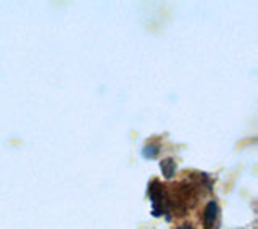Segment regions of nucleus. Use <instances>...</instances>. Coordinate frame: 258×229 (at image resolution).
Returning a JSON list of instances; mask_svg holds the SVG:
<instances>
[{"instance_id": "4", "label": "nucleus", "mask_w": 258, "mask_h": 229, "mask_svg": "<svg viewBox=\"0 0 258 229\" xmlns=\"http://www.w3.org/2000/svg\"><path fill=\"white\" fill-rule=\"evenodd\" d=\"M179 229H194L192 226H179Z\"/></svg>"}, {"instance_id": "2", "label": "nucleus", "mask_w": 258, "mask_h": 229, "mask_svg": "<svg viewBox=\"0 0 258 229\" xmlns=\"http://www.w3.org/2000/svg\"><path fill=\"white\" fill-rule=\"evenodd\" d=\"M216 215H218V205H216L215 200H212L205 208V218H204L205 227H212L213 226V223L216 221Z\"/></svg>"}, {"instance_id": "1", "label": "nucleus", "mask_w": 258, "mask_h": 229, "mask_svg": "<svg viewBox=\"0 0 258 229\" xmlns=\"http://www.w3.org/2000/svg\"><path fill=\"white\" fill-rule=\"evenodd\" d=\"M150 197L153 200V213H155V216H160L161 213V207H163V200H165V189L163 186H161L160 183H153L152 184V189H150Z\"/></svg>"}, {"instance_id": "3", "label": "nucleus", "mask_w": 258, "mask_h": 229, "mask_svg": "<svg viewBox=\"0 0 258 229\" xmlns=\"http://www.w3.org/2000/svg\"><path fill=\"white\" fill-rule=\"evenodd\" d=\"M161 169H163V173H165L166 178H171L174 175L176 165L173 163V160H165V161H161Z\"/></svg>"}]
</instances>
